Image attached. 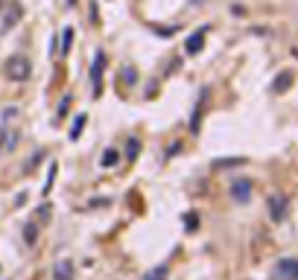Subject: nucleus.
<instances>
[{"label":"nucleus","instance_id":"2","mask_svg":"<svg viewBox=\"0 0 298 280\" xmlns=\"http://www.w3.org/2000/svg\"><path fill=\"white\" fill-rule=\"evenodd\" d=\"M3 73H6L12 82H26L29 73H32V61H29L26 56H12L6 64H3Z\"/></svg>","mask_w":298,"mask_h":280},{"label":"nucleus","instance_id":"11","mask_svg":"<svg viewBox=\"0 0 298 280\" xmlns=\"http://www.w3.org/2000/svg\"><path fill=\"white\" fill-rule=\"evenodd\" d=\"M24 242L26 245H36L38 242V225H36V222H26V225H24Z\"/></svg>","mask_w":298,"mask_h":280},{"label":"nucleus","instance_id":"1","mask_svg":"<svg viewBox=\"0 0 298 280\" xmlns=\"http://www.w3.org/2000/svg\"><path fill=\"white\" fill-rule=\"evenodd\" d=\"M21 15H24V6L18 0H6L3 3V12H0V35L12 32L15 26L21 23Z\"/></svg>","mask_w":298,"mask_h":280},{"label":"nucleus","instance_id":"9","mask_svg":"<svg viewBox=\"0 0 298 280\" xmlns=\"http://www.w3.org/2000/svg\"><path fill=\"white\" fill-rule=\"evenodd\" d=\"M71 44H73V29L68 26V29H61V35H59V50H56V53L68 56V53H71Z\"/></svg>","mask_w":298,"mask_h":280},{"label":"nucleus","instance_id":"19","mask_svg":"<svg viewBox=\"0 0 298 280\" xmlns=\"http://www.w3.org/2000/svg\"><path fill=\"white\" fill-rule=\"evenodd\" d=\"M73 3H76V0H68V6H73Z\"/></svg>","mask_w":298,"mask_h":280},{"label":"nucleus","instance_id":"15","mask_svg":"<svg viewBox=\"0 0 298 280\" xmlns=\"http://www.w3.org/2000/svg\"><path fill=\"white\" fill-rule=\"evenodd\" d=\"M243 161H246V158H231V161L222 158V161H214V166L216 169H228V166H237V163H243Z\"/></svg>","mask_w":298,"mask_h":280},{"label":"nucleus","instance_id":"4","mask_svg":"<svg viewBox=\"0 0 298 280\" xmlns=\"http://www.w3.org/2000/svg\"><path fill=\"white\" fill-rule=\"evenodd\" d=\"M231 198H234V201H249L251 198V181L249 178H240V181L231 184Z\"/></svg>","mask_w":298,"mask_h":280},{"label":"nucleus","instance_id":"7","mask_svg":"<svg viewBox=\"0 0 298 280\" xmlns=\"http://www.w3.org/2000/svg\"><path fill=\"white\" fill-rule=\"evenodd\" d=\"M205 32H208V26H202V29H196V32L190 35V38H187V53H190V56H196V53H199V50H202V44H205Z\"/></svg>","mask_w":298,"mask_h":280},{"label":"nucleus","instance_id":"6","mask_svg":"<svg viewBox=\"0 0 298 280\" xmlns=\"http://www.w3.org/2000/svg\"><path fill=\"white\" fill-rule=\"evenodd\" d=\"M269 216L275 222H281L286 216V198L284 196H269Z\"/></svg>","mask_w":298,"mask_h":280},{"label":"nucleus","instance_id":"3","mask_svg":"<svg viewBox=\"0 0 298 280\" xmlns=\"http://www.w3.org/2000/svg\"><path fill=\"white\" fill-rule=\"evenodd\" d=\"M103 67H106V53H96L94 67H91V88H94V96L103 93Z\"/></svg>","mask_w":298,"mask_h":280},{"label":"nucleus","instance_id":"13","mask_svg":"<svg viewBox=\"0 0 298 280\" xmlns=\"http://www.w3.org/2000/svg\"><path fill=\"white\" fill-rule=\"evenodd\" d=\"M138 152H141V140H138V137H129V140H126V158H129V161H135V158H138Z\"/></svg>","mask_w":298,"mask_h":280},{"label":"nucleus","instance_id":"5","mask_svg":"<svg viewBox=\"0 0 298 280\" xmlns=\"http://www.w3.org/2000/svg\"><path fill=\"white\" fill-rule=\"evenodd\" d=\"M278 277H286V280H298V260L286 257L278 263Z\"/></svg>","mask_w":298,"mask_h":280},{"label":"nucleus","instance_id":"18","mask_svg":"<svg viewBox=\"0 0 298 280\" xmlns=\"http://www.w3.org/2000/svg\"><path fill=\"white\" fill-rule=\"evenodd\" d=\"M71 93H68V96H64V99H61V105H59V114H64V111H68V108H71Z\"/></svg>","mask_w":298,"mask_h":280},{"label":"nucleus","instance_id":"8","mask_svg":"<svg viewBox=\"0 0 298 280\" xmlns=\"http://www.w3.org/2000/svg\"><path fill=\"white\" fill-rule=\"evenodd\" d=\"M53 280H73V266L71 260H59L53 268Z\"/></svg>","mask_w":298,"mask_h":280},{"label":"nucleus","instance_id":"14","mask_svg":"<svg viewBox=\"0 0 298 280\" xmlns=\"http://www.w3.org/2000/svg\"><path fill=\"white\" fill-rule=\"evenodd\" d=\"M143 280H167V266H155V268H149V271L143 274Z\"/></svg>","mask_w":298,"mask_h":280},{"label":"nucleus","instance_id":"10","mask_svg":"<svg viewBox=\"0 0 298 280\" xmlns=\"http://www.w3.org/2000/svg\"><path fill=\"white\" fill-rule=\"evenodd\" d=\"M120 163V152L117 149H106L103 152V169H114Z\"/></svg>","mask_w":298,"mask_h":280},{"label":"nucleus","instance_id":"17","mask_svg":"<svg viewBox=\"0 0 298 280\" xmlns=\"http://www.w3.org/2000/svg\"><path fill=\"white\" fill-rule=\"evenodd\" d=\"M123 82H126V85H131V82H135V70H131V67L123 70Z\"/></svg>","mask_w":298,"mask_h":280},{"label":"nucleus","instance_id":"12","mask_svg":"<svg viewBox=\"0 0 298 280\" xmlns=\"http://www.w3.org/2000/svg\"><path fill=\"white\" fill-rule=\"evenodd\" d=\"M85 120H88V117H85V114H76V117H73L71 140H79V134H82V128H85Z\"/></svg>","mask_w":298,"mask_h":280},{"label":"nucleus","instance_id":"16","mask_svg":"<svg viewBox=\"0 0 298 280\" xmlns=\"http://www.w3.org/2000/svg\"><path fill=\"white\" fill-rule=\"evenodd\" d=\"M289 82H292V76H289V73H284L281 79H275V85H272V88H275V91H284V88L289 85Z\"/></svg>","mask_w":298,"mask_h":280},{"label":"nucleus","instance_id":"20","mask_svg":"<svg viewBox=\"0 0 298 280\" xmlns=\"http://www.w3.org/2000/svg\"><path fill=\"white\" fill-rule=\"evenodd\" d=\"M193 6H199V0H193Z\"/></svg>","mask_w":298,"mask_h":280}]
</instances>
